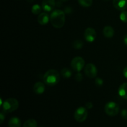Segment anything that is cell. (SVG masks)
<instances>
[{
    "label": "cell",
    "instance_id": "603a6c76",
    "mask_svg": "<svg viewBox=\"0 0 127 127\" xmlns=\"http://www.w3.org/2000/svg\"><path fill=\"white\" fill-rule=\"evenodd\" d=\"M75 79L78 82L81 81L83 79V74L79 72H78V73H76L75 75Z\"/></svg>",
    "mask_w": 127,
    "mask_h": 127
},
{
    "label": "cell",
    "instance_id": "9c48e42d",
    "mask_svg": "<svg viewBox=\"0 0 127 127\" xmlns=\"http://www.w3.org/2000/svg\"><path fill=\"white\" fill-rule=\"evenodd\" d=\"M56 6L55 0H43L42 3V7L46 12H50L53 11Z\"/></svg>",
    "mask_w": 127,
    "mask_h": 127
},
{
    "label": "cell",
    "instance_id": "44dd1931",
    "mask_svg": "<svg viewBox=\"0 0 127 127\" xmlns=\"http://www.w3.org/2000/svg\"><path fill=\"white\" fill-rule=\"evenodd\" d=\"M120 19L122 22H127V11H122L121 14L120 15Z\"/></svg>",
    "mask_w": 127,
    "mask_h": 127
},
{
    "label": "cell",
    "instance_id": "cb8c5ba5",
    "mask_svg": "<svg viewBox=\"0 0 127 127\" xmlns=\"http://www.w3.org/2000/svg\"><path fill=\"white\" fill-rule=\"evenodd\" d=\"M121 115L123 119L127 120V109H123L121 112Z\"/></svg>",
    "mask_w": 127,
    "mask_h": 127
},
{
    "label": "cell",
    "instance_id": "4316f807",
    "mask_svg": "<svg viewBox=\"0 0 127 127\" xmlns=\"http://www.w3.org/2000/svg\"><path fill=\"white\" fill-rule=\"evenodd\" d=\"M5 119V115L3 112H1L0 114V120H1V124H2L3 121Z\"/></svg>",
    "mask_w": 127,
    "mask_h": 127
},
{
    "label": "cell",
    "instance_id": "5bb4252c",
    "mask_svg": "<svg viewBox=\"0 0 127 127\" xmlns=\"http://www.w3.org/2000/svg\"><path fill=\"white\" fill-rule=\"evenodd\" d=\"M119 94L122 98L127 100V83H124L119 88Z\"/></svg>",
    "mask_w": 127,
    "mask_h": 127
},
{
    "label": "cell",
    "instance_id": "4dcf8cb0",
    "mask_svg": "<svg viewBox=\"0 0 127 127\" xmlns=\"http://www.w3.org/2000/svg\"><path fill=\"white\" fill-rule=\"evenodd\" d=\"M29 1H31V2H33V1H34V0H29Z\"/></svg>",
    "mask_w": 127,
    "mask_h": 127
},
{
    "label": "cell",
    "instance_id": "6da1fadb",
    "mask_svg": "<svg viewBox=\"0 0 127 127\" xmlns=\"http://www.w3.org/2000/svg\"><path fill=\"white\" fill-rule=\"evenodd\" d=\"M65 12L60 9H56L50 16V21L52 26L57 29L62 28L65 24Z\"/></svg>",
    "mask_w": 127,
    "mask_h": 127
},
{
    "label": "cell",
    "instance_id": "277c9868",
    "mask_svg": "<svg viewBox=\"0 0 127 127\" xmlns=\"http://www.w3.org/2000/svg\"><path fill=\"white\" fill-rule=\"evenodd\" d=\"M104 110L109 116L114 117L119 114L120 107L117 103L114 102H109L105 104Z\"/></svg>",
    "mask_w": 127,
    "mask_h": 127
},
{
    "label": "cell",
    "instance_id": "7402d4cb",
    "mask_svg": "<svg viewBox=\"0 0 127 127\" xmlns=\"http://www.w3.org/2000/svg\"><path fill=\"white\" fill-rule=\"evenodd\" d=\"M95 83L97 86H101L103 85V83H104V81L102 78H97L95 79Z\"/></svg>",
    "mask_w": 127,
    "mask_h": 127
},
{
    "label": "cell",
    "instance_id": "3957f363",
    "mask_svg": "<svg viewBox=\"0 0 127 127\" xmlns=\"http://www.w3.org/2000/svg\"><path fill=\"white\" fill-rule=\"evenodd\" d=\"M2 106L4 112L11 113L18 109L19 102L14 98H9L2 103Z\"/></svg>",
    "mask_w": 127,
    "mask_h": 127
},
{
    "label": "cell",
    "instance_id": "4fadbf2b",
    "mask_svg": "<svg viewBox=\"0 0 127 127\" xmlns=\"http://www.w3.org/2000/svg\"><path fill=\"white\" fill-rule=\"evenodd\" d=\"M114 33H115V31H114V28L110 26H105L103 29V34L105 36V37L107 38H112L113 36L114 35Z\"/></svg>",
    "mask_w": 127,
    "mask_h": 127
},
{
    "label": "cell",
    "instance_id": "7a4b0ae2",
    "mask_svg": "<svg viewBox=\"0 0 127 127\" xmlns=\"http://www.w3.org/2000/svg\"><path fill=\"white\" fill-rule=\"evenodd\" d=\"M43 80L47 85L53 86L58 83L60 79V74L55 69H49L44 74Z\"/></svg>",
    "mask_w": 127,
    "mask_h": 127
},
{
    "label": "cell",
    "instance_id": "484cf974",
    "mask_svg": "<svg viewBox=\"0 0 127 127\" xmlns=\"http://www.w3.org/2000/svg\"><path fill=\"white\" fill-rule=\"evenodd\" d=\"M64 12L66 14H71L72 12V9L70 7H66L64 9Z\"/></svg>",
    "mask_w": 127,
    "mask_h": 127
},
{
    "label": "cell",
    "instance_id": "ac0fdd59",
    "mask_svg": "<svg viewBox=\"0 0 127 127\" xmlns=\"http://www.w3.org/2000/svg\"><path fill=\"white\" fill-rule=\"evenodd\" d=\"M78 2L83 7H88L93 4V0H78Z\"/></svg>",
    "mask_w": 127,
    "mask_h": 127
},
{
    "label": "cell",
    "instance_id": "2e32d148",
    "mask_svg": "<svg viewBox=\"0 0 127 127\" xmlns=\"http://www.w3.org/2000/svg\"><path fill=\"white\" fill-rule=\"evenodd\" d=\"M61 74H62V76L63 78H66V79H68V78H70L71 77L72 71L68 68H63L61 70Z\"/></svg>",
    "mask_w": 127,
    "mask_h": 127
},
{
    "label": "cell",
    "instance_id": "5b68a950",
    "mask_svg": "<svg viewBox=\"0 0 127 127\" xmlns=\"http://www.w3.org/2000/svg\"><path fill=\"white\" fill-rule=\"evenodd\" d=\"M88 112L86 108L84 107H79L74 112V119L78 122H83L86 120L88 117Z\"/></svg>",
    "mask_w": 127,
    "mask_h": 127
},
{
    "label": "cell",
    "instance_id": "e0dca14e",
    "mask_svg": "<svg viewBox=\"0 0 127 127\" xmlns=\"http://www.w3.org/2000/svg\"><path fill=\"white\" fill-rule=\"evenodd\" d=\"M23 127H37V122L35 119H29L25 122Z\"/></svg>",
    "mask_w": 127,
    "mask_h": 127
},
{
    "label": "cell",
    "instance_id": "52a82bcc",
    "mask_svg": "<svg viewBox=\"0 0 127 127\" xmlns=\"http://www.w3.org/2000/svg\"><path fill=\"white\" fill-rule=\"evenodd\" d=\"M97 69L93 63H88L84 67V73L88 78L93 79L96 78L97 75Z\"/></svg>",
    "mask_w": 127,
    "mask_h": 127
},
{
    "label": "cell",
    "instance_id": "9a60e30c",
    "mask_svg": "<svg viewBox=\"0 0 127 127\" xmlns=\"http://www.w3.org/2000/svg\"><path fill=\"white\" fill-rule=\"evenodd\" d=\"M8 126L9 127H21V120L16 117H11L8 122Z\"/></svg>",
    "mask_w": 127,
    "mask_h": 127
},
{
    "label": "cell",
    "instance_id": "d4e9b609",
    "mask_svg": "<svg viewBox=\"0 0 127 127\" xmlns=\"http://www.w3.org/2000/svg\"><path fill=\"white\" fill-rule=\"evenodd\" d=\"M85 106H86V109H92V108H93V104H92V102H87Z\"/></svg>",
    "mask_w": 127,
    "mask_h": 127
},
{
    "label": "cell",
    "instance_id": "7c38bea8",
    "mask_svg": "<svg viewBox=\"0 0 127 127\" xmlns=\"http://www.w3.org/2000/svg\"><path fill=\"white\" fill-rule=\"evenodd\" d=\"M33 91L37 94H42L45 91L44 83L42 82H37L33 86Z\"/></svg>",
    "mask_w": 127,
    "mask_h": 127
},
{
    "label": "cell",
    "instance_id": "d6986e66",
    "mask_svg": "<svg viewBox=\"0 0 127 127\" xmlns=\"http://www.w3.org/2000/svg\"><path fill=\"white\" fill-rule=\"evenodd\" d=\"M41 11H42V7L38 4L33 5L31 9V11L33 14H40Z\"/></svg>",
    "mask_w": 127,
    "mask_h": 127
},
{
    "label": "cell",
    "instance_id": "8992f818",
    "mask_svg": "<svg viewBox=\"0 0 127 127\" xmlns=\"http://www.w3.org/2000/svg\"><path fill=\"white\" fill-rule=\"evenodd\" d=\"M85 61L81 57H76L72 60L71 66L73 70L76 72H80L84 68Z\"/></svg>",
    "mask_w": 127,
    "mask_h": 127
},
{
    "label": "cell",
    "instance_id": "ba28073f",
    "mask_svg": "<svg viewBox=\"0 0 127 127\" xmlns=\"http://www.w3.org/2000/svg\"><path fill=\"white\" fill-rule=\"evenodd\" d=\"M84 37L88 42H94L97 37L96 31L92 27H88L84 31Z\"/></svg>",
    "mask_w": 127,
    "mask_h": 127
},
{
    "label": "cell",
    "instance_id": "d6a6232c",
    "mask_svg": "<svg viewBox=\"0 0 127 127\" xmlns=\"http://www.w3.org/2000/svg\"></svg>",
    "mask_w": 127,
    "mask_h": 127
},
{
    "label": "cell",
    "instance_id": "f1b7e54d",
    "mask_svg": "<svg viewBox=\"0 0 127 127\" xmlns=\"http://www.w3.org/2000/svg\"><path fill=\"white\" fill-rule=\"evenodd\" d=\"M124 42L125 43V45H127V34L125 35L124 37Z\"/></svg>",
    "mask_w": 127,
    "mask_h": 127
},
{
    "label": "cell",
    "instance_id": "30bf717a",
    "mask_svg": "<svg viewBox=\"0 0 127 127\" xmlns=\"http://www.w3.org/2000/svg\"><path fill=\"white\" fill-rule=\"evenodd\" d=\"M113 5L119 11H125L127 8V0H113Z\"/></svg>",
    "mask_w": 127,
    "mask_h": 127
},
{
    "label": "cell",
    "instance_id": "1f68e13d",
    "mask_svg": "<svg viewBox=\"0 0 127 127\" xmlns=\"http://www.w3.org/2000/svg\"><path fill=\"white\" fill-rule=\"evenodd\" d=\"M105 1H108V0H105Z\"/></svg>",
    "mask_w": 127,
    "mask_h": 127
},
{
    "label": "cell",
    "instance_id": "83f0119b",
    "mask_svg": "<svg viewBox=\"0 0 127 127\" xmlns=\"http://www.w3.org/2000/svg\"><path fill=\"white\" fill-rule=\"evenodd\" d=\"M123 74H124V76L126 78H127V66H126L124 68V71H123Z\"/></svg>",
    "mask_w": 127,
    "mask_h": 127
},
{
    "label": "cell",
    "instance_id": "f546056e",
    "mask_svg": "<svg viewBox=\"0 0 127 127\" xmlns=\"http://www.w3.org/2000/svg\"><path fill=\"white\" fill-rule=\"evenodd\" d=\"M61 1H62V2H66V1H68V0H60Z\"/></svg>",
    "mask_w": 127,
    "mask_h": 127
},
{
    "label": "cell",
    "instance_id": "8fae6325",
    "mask_svg": "<svg viewBox=\"0 0 127 127\" xmlns=\"http://www.w3.org/2000/svg\"><path fill=\"white\" fill-rule=\"evenodd\" d=\"M50 21V16L47 12H42L38 16V22L40 25L44 26L47 24Z\"/></svg>",
    "mask_w": 127,
    "mask_h": 127
},
{
    "label": "cell",
    "instance_id": "ffe728a7",
    "mask_svg": "<svg viewBox=\"0 0 127 127\" xmlns=\"http://www.w3.org/2000/svg\"><path fill=\"white\" fill-rule=\"evenodd\" d=\"M73 47L76 50L81 49L83 47V42L80 40H76L73 42Z\"/></svg>",
    "mask_w": 127,
    "mask_h": 127
}]
</instances>
